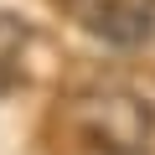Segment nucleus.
Returning <instances> with one entry per match:
<instances>
[{
    "label": "nucleus",
    "mask_w": 155,
    "mask_h": 155,
    "mask_svg": "<svg viewBox=\"0 0 155 155\" xmlns=\"http://www.w3.org/2000/svg\"><path fill=\"white\" fill-rule=\"evenodd\" d=\"M62 129L83 145V155H145L155 109L124 88H83L62 98Z\"/></svg>",
    "instance_id": "1"
},
{
    "label": "nucleus",
    "mask_w": 155,
    "mask_h": 155,
    "mask_svg": "<svg viewBox=\"0 0 155 155\" xmlns=\"http://www.w3.org/2000/svg\"><path fill=\"white\" fill-rule=\"evenodd\" d=\"M67 16L114 52H140L155 41V0H67Z\"/></svg>",
    "instance_id": "2"
},
{
    "label": "nucleus",
    "mask_w": 155,
    "mask_h": 155,
    "mask_svg": "<svg viewBox=\"0 0 155 155\" xmlns=\"http://www.w3.org/2000/svg\"><path fill=\"white\" fill-rule=\"evenodd\" d=\"M26 41H31V26L16 21L11 11H0V62H11V67H16V57H21Z\"/></svg>",
    "instance_id": "3"
},
{
    "label": "nucleus",
    "mask_w": 155,
    "mask_h": 155,
    "mask_svg": "<svg viewBox=\"0 0 155 155\" xmlns=\"http://www.w3.org/2000/svg\"><path fill=\"white\" fill-rule=\"evenodd\" d=\"M16 83H21V72H16L11 62H0V98H5V93H16Z\"/></svg>",
    "instance_id": "4"
}]
</instances>
